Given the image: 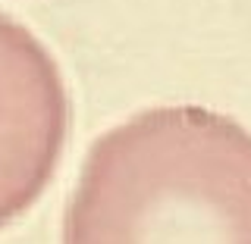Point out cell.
I'll use <instances>...</instances> for the list:
<instances>
[{"mask_svg":"<svg viewBox=\"0 0 251 244\" xmlns=\"http://www.w3.org/2000/svg\"><path fill=\"white\" fill-rule=\"evenodd\" d=\"M69 125L66 85L47 47L0 13V229L41 198Z\"/></svg>","mask_w":251,"mask_h":244,"instance_id":"7a4b0ae2","label":"cell"},{"mask_svg":"<svg viewBox=\"0 0 251 244\" xmlns=\"http://www.w3.org/2000/svg\"><path fill=\"white\" fill-rule=\"evenodd\" d=\"M63 244H251V132L154 107L94 141Z\"/></svg>","mask_w":251,"mask_h":244,"instance_id":"6da1fadb","label":"cell"}]
</instances>
